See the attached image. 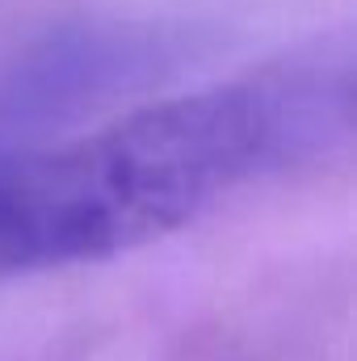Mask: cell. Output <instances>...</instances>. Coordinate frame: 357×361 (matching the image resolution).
<instances>
[{
    "label": "cell",
    "instance_id": "cell-1",
    "mask_svg": "<svg viewBox=\"0 0 357 361\" xmlns=\"http://www.w3.org/2000/svg\"><path fill=\"white\" fill-rule=\"evenodd\" d=\"M349 109L332 68H265L0 156V277L105 261L282 169Z\"/></svg>",
    "mask_w": 357,
    "mask_h": 361
}]
</instances>
